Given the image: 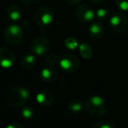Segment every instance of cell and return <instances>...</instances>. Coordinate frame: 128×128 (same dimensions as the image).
<instances>
[{"mask_svg": "<svg viewBox=\"0 0 128 128\" xmlns=\"http://www.w3.org/2000/svg\"><path fill=\"white\" fill-rule=\"evenodd\" d=\"M6 103L12 107L19 108L26 106L30 100V92L26 88L16 86L7 92Z\"/></svg>", "mask_w": 128, "mask_h": 128, "instance_id": "6da1fadb", "label": "cell"}, {"mask_svg": "<svg viewBox=\"0 0 128 128\" xmlns=\"http://www.w3.org/2000/svg\"><path fill=\"white\" fill-rule=\"evenodd\" d=\"M84 107L90 115L93 117H101L106 112V104L104 98L98 95L91 96L85 100Z\"/></svg>", "mask_w": 128, "mask_h": 128, "instance_id": "7a4b0ae2", "label": "cell"}, {"mask_svg": "<svg viewBox=\"0 0 128 128\" xmlns=\"http://www.w3.org/2000/svg\"><path fill=\"white\" fill-rule=\"evenodd\" d=\"M4 37L8 44L12 46H19L23 42L24 32L20 26L14 23L5 27L4 30Z\"/></svg>", "mask_w": 128, "mask_h": 128, "instance_id": "3957f363", "label": "cell"}, {"mask_svg": "<svg viewBox=\"0 0 128 128\" xmlns=\"http://www.w3.org/2000/svg\"><path fill=\"white\" fill-rule=\"evenodd\" d=\"M34 20L39 26L45 28L53 23V21L55 20V15L50 8L42 6L36 10L34 14Z\"/></svg>", "mask_w": 128, "mask_h": 128, "instance_id": "277c9868", "label": "cell"}, {"mask_svg": "<svg viewBox=\"0 0 128 128\" xmlns=\"http://www.w3.org/2000/svg\"><path fill=\"white\" fill-rule=\"evenodd\" d=\"M61 68L66 72H74L77 71L80 66L79 59L71 53H64L59 61Z\"/></svg>", "mask_w": 128, "mask_h": 128, "instance_id": "5b68a950", "label": "cell"}, {"mask_svg": "<svg viewBox=\"0 0 128 128\" xmlns=\"http://www.w3.org/2000/svg\"><path fill=\"white\" fill-rule=\"evenodd\" d=\"M110 26L117 33H124L128 29V19L124 14L115 13L110 18Z\"/></svg>", "mask_w": 128, "mask_h": 128, "instance_id": "8992f818", "label": "cell"}, {"mask_svg": "<svg viewBox=\"0 0 128 128\" xmlns=\"http://www.w3.org/2000/svg\"><path fill=\"white\" fill-rule=\"evenodd\" d=\"M51 48V43L44 37H37L31 44V50L35 56H42L47 54Z\"/></svg>", "mask_w": 128, "mask_h": 128, "instance_id": "52a82bcc", "label": "cell"}, {"mask_svg": "<svg viewBox=\"0 0 128 128\" xmlns=\"http://www.w3.org/2000/svg\"><path fill=\"white\" fill-rule=\"evenodd\" d=\"M75 15L79 22L84 24L92 22L96 17L94 10L88 4H81L77 6L75 10Z\"/></svg>", "mask_w": 128, "mask_h": 128, "instance_id": "ba28073f", "label": "cell"}, {"mask_svg": "<svg viewBox=\"0 0 128 128\" xmlns=\"http://www.w3.org/2000/svg\"><path fill=\"white\" fill-rule=\"evenodd\" d=\"M16 57L14 52L7 47L0 48V66L5 69L12 67L15 64Z\"/></svg>", "mask_w": 128, "mask_h": 128, "instance_id": "9c48e42d", "label": "cell"}, {"mask_svg": "<svg viewBox=\"0 0 128 128\" xmlns=\"http://www.w3.org/2000/svg\"><path fill=\"white\" fill-rule=\"evenodd\" d=\"M90 37L93 39H100L104 34V27L101 22H92L88 30Z\"/></svg>", "mask_w": 128, "mask_h": 128, "instance_id": "30bf717a", "label": "cell"}, {"mask_svg": "<svg viewBox=\"0 0 128 128\" xmlns=\"http://www.w3.org/2000/svg\"><path fill=\"white\" fill-rule=\"evenodd\" d=\"M55 97L53 93L48 91H41L36 95V101L41 106H49L53 104Z\"/></svg>", "mask_w": 128, "mask_h": 128, "instance_id": "8fae6325", "label": "cell"}, {"mask_svg": "<svg viewBox=\"0 0 128 128\" xmlns=\"http://www.w3.org/2000/svg\"><path fill=\"white\" fill-rule=\"evenodd\" d=\"M6 16L13 23H18L21 20L22 18V12H21L20 8L16 4H12L8 7L6 10Z\"/></svg>", "mask_w": 128, "mask_h": 128, "instance_id": "7c38bea8", "label": "cell"}, {"mask_svg": "<svg viewBox=\"0 0 128 128\" xmlns=\"http://www.w3.org/2000/svg\"><path fill=\"white\" fill-rule=\"evenodd\" d=\"M57 76L56 68L53 66H47L44 67L40 72V78L45 82H52Z\"/></svg>", "mask_w": 128, "mask_h": 128, "instance_id": "4fadbf2b", "label": "cell"}, {"mask_svg": "<svg viewBox=\"0 0 128 128\" xmlns=\"http://www.w3.org/2000/svg\"><path fill=\"white\" fill-rule=\"evenodd\" d=\"M83 106L84 104L82 100L75 98V100H72L68 102V109L73 114H78L83 110Z\"/></svg>", "mask_w": 128, "mask_h": 128, "instance_id": "5bb4252c", "label": "cell"}, {"mask_svg": "<svg viewBox=\"0 0 128 128\" xmlns=\"http://www.w3.org/2000/svg\"><path fill=\"white\" fill-rule=\"evenodd\" d=\"M36 64V58L34 54H26L21 59V66L24 69H32Z\"/></svg>", "mask_w": 128, "mask_h": 128, "instance_id": "9a60e30c", "label": "cell"}, {"mask_svg": "<svg viewBox=\"0 0 128 128\" xmlns=\"http://www.w3.org/2000/svg\"><path fill=\"white\" fill-rule=\"evenodd\" d=\"M79 52L80 54L83 58L85 59H90L92 58L93 55V51L91 46H90L88 43L83 42L79 46Z\"/></svg>", "mask_w": 128, "mask_h": 128, "instance_id": "2e32d148", "label": "cell"}, {"mask_svg": "<svg viewBox=\"0 0 128 128\" xmlns=\"http://www.w3.org/2000/svg\"><path fill=\"white\" fill-rule=\"evenodd\" d=\"M95 15H96V18L98 19L99 22H101V21H104L108 19V18L110 17V12L106 8H99L97 10Z\"/></svg>", "mask_w": 128, "mask_h": 128, "instance_id": "e0dca14e", "label": "cell"}, {"mask_svg": "<svg viewBox=\"0 0 128 128\" xmlns=\"http://www.w3.org/2000/svg\"><path fill=\"white\" fill-rule=\"evenodd\" d=\"M20 114L22 115V117L26 120H30L34 116V111L33 109L29 106H24L21 107L20 109Z\"/></svg>", "mask_w": 128, "mask_h": 128, "instance_id": "ac0fdd59", "label": "cell"}, {"mask_svg": "<svg viewBox=\"0 0 128 128\" xmlns=\"http://www.w3.org/2000/svg\"><path fill=\"white\" fill-rule=\"evenodd\" d=\"M64 44L66 46V48H68V50H72V51L75 50L77 47H79L78 40L73 37L67 38L64 41Z\"/></svg>", "mask_w": 128, "mask_h": 128, "instance_id": "d6986e66", "label": "cell"}, {"mask_svg": "<svg viewBox=\"0 0 128 128\" xmlns=\"http://www.w3.org/2000/svg\"><path fill=\"white\" fill-rule=\"evenodd\" d=\"M46 61L48 64L54 66V64H59L60 58H59L56 55H55V54H48V55L46 56Z\"/></svg>", "mask_w": 128, "mask_h": 128, "instance_id": "ffe728a7", "label": "cell"}, {"mask_svg": "<svg viewBox=\"0 0 128 128\" xmlns=\"http://www.w3.org/2000/svg\"><path fill=\"white\" fill-rule=\"evenodd\" d=\"M116 5L121 12H128V0H116Z\"/></svg>", "mask_w": 128, "mask_h": 128, "instance_id": "44dd1931", "label": "cell"}, {"mask_svg": "<svg viewBox=\"0 0 128 128\" xmlns=\"http://www.w3.org/2000/svg\"><path fill=\"white\" fill-rule=\"evenodd\" d=\"M94 128H115L114 125L109 121H102L96 124Z\"/></svg>", "mask_w": 128, "mask_h": 128, "instance_id": "7402d4cb", "label": "cell"}, {"mask_svg": "<svg viewBox=\"0 0 128 128\" xmlns=\"http://www.w3.org/2000/svg\"><path fill=\"white\" fill-rule=\"evenodd\" d=\"M5 128H23L22 125L19 123H12L10 125H8Z\"/></svg>", "mask_w": 128, "mask_h": 128, "instance_id": "603a6c76", "label": "cell"}, {"mask_svg": "<svg viewBox=\"0 0 128 128\" xmlns=\"http://www.w3.org/2000/svg\"><path fill=\"white\" fill-rule=\"evenodd\" d=\"M67 4H78L82 2V0H64Z\"/></svg>", "mask_w": 128, "mask_h": 128, "instance_id": "cb8c5ba5", "label": "cell"}, {"mask_svg": "<svg viewBox=\"0 0 128 128\" xmlns=\"http://www.w3.org/2000/svg\"><path fill=\"white\" fill-rule=\"evenodd\" d=\"M91 1L93 2V3H101V2H104L105 0H91Z\"/></svg>", "mask_w": 128, "mask_h": 128, "instance_id": "d4e9b609", "label": "cell"}, {"mask_svg": "<svg viewBox=\"0 0 128 128\" xmlns=\"http://www.w3.org/2000/svg\"><path fill=\"white\" fill-rule=\"evenodd\" d=\"M127 92H128V89H127Z\"/></svg>", "mask_w": 128, "mask_h": 128, "instance_id": "484cf974", "label": "cell"}]
</instances>
